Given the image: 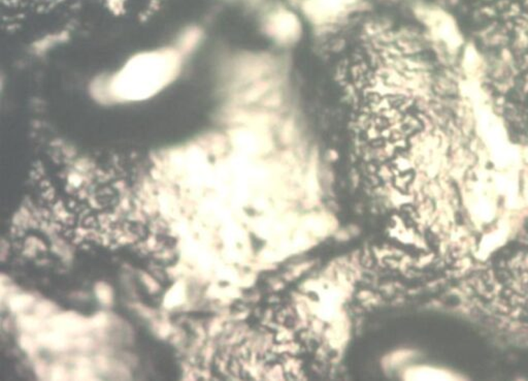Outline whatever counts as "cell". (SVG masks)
I'll list each match as a JSON object with an SVG mask.
<instances>
[{
	"instance_id": "obj_1",
	"label": "cell",
	"mask_w": 528,
	"mask_h": 381,
	"mask_svg": "<svg viewBox=\"0 0 528 381\" xmlns=\"http://www.w3.org/2000/svg\"><path fill=\"white\" fill-rule=\"evenodd\" d=\"M176 69L177 59L173 53L142 56L119 75L120 78L112 83L117 86L112 89L119 92L118 96L123 95V99L148 96L170 81Z\"/></svg>"
},
{
	"instance_id": "obj_2",
	"label": "cell",
	"mask_w": 528,
	"mask_h": 381,
	"mask_svg": "<svg viewBox=\"0 0 528 381\" xmlns=\"http://www.w3.org/2000/svg\"><path fill=\"white\" fill-rule=\"evenodd\" d=\"M49 324L62 334L81 335L90 328L89 320L75 313L58 314L49 320Z\"/></svg>"
},
{
	"instance_id": "obj_3",
	"label": "cell",
	"mask_w": 528,
	"mask_h": 381,
	"mask_svg": "<svg viewBox=\"0 0 528 381\" xmlns=\"http://www.w3.org/2000/svg\"><path fill=\"white\" fill-rule=\"evenodd\" d=\"M270 26L276 36H279L282 40L294 38L300 29V24L295 17L290 13H281L277 15Z\"/></svg>"
},
{
	"instance_id": "obj_4",
	"label": "cell",
	"mask_w": 528,
	"mask_h": 381,
	"mask_svg": "<svg viewBox=\"0 0 528 381\" xmlns=\"http://www.w3.org/2000/svg\"><path fill=\"white\" fill-rule=\"evenodd\" d=\"M64 335L58 331L41 332L38 333L36 340H38V344L47 346L50 350H64L68 345V341Z\"/></svg>"
},
{
	"instance_id": "obj_5",
	"label": "cell",
	"mask_w": 528,
	"mask_h": 381,
	"mask_svg": "<svg viewBox=\"0 0 528 381\" xmlns=\"http://www.w3.org/2000/svg\"><path fill=\"white\" fill-rule=\"evenodd\" d=\"M270 86H272V84L270 81L256 82L249 89L242 93V101L247 103L258 101L270 89Z\"/></svg>"
},
{
	"instance_id": "obj_6",
	"label": "cell",
	"mask_w": 528,
	"mask_h": 381,
	"mask_svg": "<svg viewBox=\"0 0 528 381\" xmlns=\"http://www.w3.org/2000/svg\"><path fill=\"white\" fill-rule=\"evenodd\" d=\"M185 296V287L182 283H177L166 294V299H164V305L166 304V307H168V308H174V307L183 304Z\"/></svg>"
},
{
	"instance_id": "obj_7",
	"label": "cell",
	"mask_w": 528,
	"mask_h": 381,
	"mask_svg": "<svg viewBox=\"0 0 528 381\" xmlns=\"http://www.w3.org/2000/svg\"><path fill=\"white\" fill-rule=\"evenodd\" d=\"M34 301V299L31 296H28V294H17V296H12L8 300V307L14 312H20V311L27 308L29 305H31Z\"/></svg>"
},
{
	"instance_id": "obj_8",
	"label": "cell",
	"mask_w": 528,
	"mask_h": 381,
	"mask_svg": "<svg viewBox=\"0 0 528 381\" xmlns=\"http://www.w3.org/2000/svg\"><path fill=\"white\" fill-rule=\"evenodd\" d=\"M95 294H96L99 302L103 303V304H112V291L109 285H105V283H97L96 287H95Z\"/></svg>"
},
{
	"instance_id": "obj_9",
	"label": "cell",
	"mask_w": 528,
	"mask_h": 381,
	"mask_svg": "<svg viewBox=\"0 0 528 381\" xmlns=\"http://www.w3.org/2000/svg\"><path fill=\"white\" fill-rule=\"evenodd\" d=\"M19 326L26 332H36L40 330L42 324L40 320L34 316L22 315L19 318Z\"/></svg>"
},
{
	"instance_id": "obj_10",
	"label": "cell",
	"mask_w": 528,
	"mask_h": 381,
	"mask_svg": "<svg viewBox=\"0 0 528 381\" xmlns=\"http://www.w3.org/2000/svg\"><path fill=\"white\" fill-rule=\"evenodd\" d=\"M19 343H20L21 347L25 352H29V354L36 352V350H38V340H34L31 337L28 336V335H21Z\"/></svg>"
},
{
	"instance_id": "obj_11",
	"label": "cell",
	"mask_w": 528,
	"mask_h": 381,
	"mask_svg": "<svg viewBox=\"0 0 528 381\" xmlns=\"http://www.w3.org/2000/svg\"><path fill=\"white\" fill-rule=\"evenodd\" d=\"M294 133V123L292 122L291 120H288L286 123L284 124V127H283L282 129V134H281V136H282V140L284 141L285 143H289L290 141L292 140V136H293Z\"/></svg>"
},
{
	"instance_id": "obj_12",
	"label": "cell",
	"mask_w": 528,
	"mask_h": 381,
	"mask_svg": "<svg viewBox=\"0 0 528 381\" xmlns=\"http://www.w3.org/2000/svg\"><path fill=\"white\" fill-rule=\"evenodd\" d=\"M54 310H55V306H53L51 303L47 302L41 303V304H38V306H36V314H38V316H43V317L53 313Z\"/></svg>"
},
{
	"instance_id": "obj_13",
	"label": "cell",
	"mask_w": 528,
	"mask_h": 381,
	"mask_svg": "<svg viewBox=\"0 0 528 381\" xmlns=\"http://www.w3.org/2000/svg\"><path fill=\"white\" fill-rule=\"evenodd\" d=\"M107 316L103 315V313H98L89 320V324H90V328H103L107 324Z\"/></svg>"
},
{
	"instance_id": "obj_14",
	"label": "cell",
	"mask_w": 528,
	"mask_h": 381,
	"mask_svg": "<svg viewBox=\"0 0 528 381\" xmlns=\"http://www.w3.org/2000/svg\"><path fill=\"white\" fill-rule=\"evenodd\" d=\"M50 378L52 380H66V372L64 368L60 366H56V367L52 368L51 372H50Z\"/></svg>"
},
{
	"instance_id": "obj_15",
	"label": "cell",
	"mask_w": 528,
	"mask_h": 381,
	"mask_svg": "<svg viewBox=\"0 0 528 381\" xmlns=\"http://www.w3.org/2000/svg\"><path fill=\"white\" fill-rule=\"evenodd\" d=\"M142 281H144L145 285H146V287H148V289H150L151 292H157L158 289H159V285H158V283L156 282L152 277L149 276L148 274H142Z\"/></svg>"
},
{
	"instance_id": "obj_16",
	"label": "cell",
	"mask_w": 528,
	"mask_h": 381,
	"mask_svg": "<svg viewBox=\"0 0 528 381\" xmlns=\"http://www.w3.org/2000/svg\"><path fill=\"white\" fill-rule=\"evenodd\" d=\"M281 103H282V99H281L280 95L274 93V94L270 95V97L266 99V101H264V105H265L266 107L277 108L281 105Z\"/></svg>"
},
{
	"instance_id": "obj_17",
	"label": "cell",
	"mask_w": 528,
	"mask_h": 381,
	"mask_svg": "<svg viewBox=\"0 0 528 381\" xmlns=\"http://www.w3.org/2000/svg\"><path fill=\"white\" fill-rule=\"evenodd\" d=\"M90 345V340L88 338H79L77 339V346L80 348H87Z\"/></svg>"
}]
</instances>
